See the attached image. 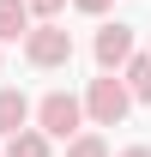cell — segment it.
Here are the masks:
<instances>
[{"label": "cell", "mask_w": 151, "mask_h": 157, "mask_svg": "<svg viewBox=\"0 0 151 157\" xmlns=\"http://www.w3.org/2000/svg\"><path fill=\"white\" fill-rule=\"evenodd\" d=\"M30 127H42V133L60 139V145H73V139L85 133V97H73V91H42Z\"/></svg>", "instance_id": "obj_1"}, {"label": "cell", "mask_w": 151, "mask_h": 157, "mask_svg": "<svg viewBox=\"0 0 151 157\" xmlns=\"http://www.w3.org/2000/svg\"><path fill=\"white\" fill-rule=\"evenodd\" d=\"M67 157H115V151H109V139L97 133V127H85V133L67 145Z\"/></svg>", "instance_id": "obj_9"}, {"label": "cell", "mask_w": 151, "mask_h": 157, "mask_svg": "<svg viewBox=\"0 0 151 157\" xmlns=\"http://www.w3.org/2000/svg\"><path fill=\"white\" fill-rule=\"evenodd\" d=\"M30 30H37L30 6H24V0H0V48H6V42H24Z\"/></svg>", "instance_id": "obj_6"}, {"label": "cell", "mask_w": 151, "mask_h": 157, "mask_svg": "<svg viewBox=\"0 0 151 157\" xmlns=\"http://www.w3.org/2000/svg\"><path fill=\"white\" fill-rule=\"evenodd\" d=\"M0 157H55V139L42 133V127H24L18 139H6V145H0Z\"/></svg>", "instance_id": "obj_7"}, {"label": "cell", "mask_w": 151, "mask_h": 157, "mask_svg": "<svg viewBox=\"0 0 151 157\" xmlns=\"http://www.w3.org/2000/svg\"><path fill=\"white\" fill-rule=\"evenodd\" d=\"M127 109H133V91L121 85V73H97L85 85V121L91 127H121Z\"/></svg>", "instance_id": "obj_2"}, {"label": "cell", "mask_w": 151, "mask_h": 157, "mask_svg": "<svg viewBox=\"0 0 151 157\" xmlns=\"http://www.w3.org/2000/svg\"><path fill=\"white\" fill-rule=\"evenodd\" d=\"M73 6H79V12H85V18H103V12H109L115 0H73Z\"/></svg>", "instance_id": "obj_11"}, {"label": "cell", "mask_w": 151, "mask_h": 157, "mask_svg": "<svg viewBox=\"0 0 151 157\" xmlns=\"http://www.w3.org/2000/svg\"><path fill=\"white\" fill-rule=\"evenodd\" d=\"M121 85L133 91V103H151V55H133L121 67Z\"/></svg>", "instance_id": "obj_8"}, {"label": "cell", "mask_w": 151, "mask_h": 157, "mask_svg": "<svg viewBox=\"0 0 151 157\" xmlns=\"http://www.w3.org/2000/svg\"><path fill=\"white\" fill-rule=\"evenodd\" d=\"M24 6H30V18H37V24H55V12H60V6H73V0H24Z\"/></svg>", "instance_id": "obj_10"}, {"label": "cell", "mask_w": 151, "mask_h": 157, "mask_svg": "<svg viewBox=\"0 0 151 157\" xmlns=\"http://www.w3.org/2000/svg\"><path fill=\"white\" fill-rule=\"evenodd\" d=\"M30 121H37V103L24 91H12V85H0V139H18Z\"/></svg>", "instance_id": "obj_5"}, {"label": "cell", "mask_w": 151, "mask_h": 157, "mask_svg": "<svg viewBox=\"0 0 151 157\" xmlns=\"http://www.w3.org/2000/svg\"><path fill=\"white\" fill-rule=\"evenodd\" d=\"M115 157H151V145H127V151H115Z\"/></svg>", "instance_id": "obj_12"}, {"label": "cell", "mask_w": 151, "mask_h": 157, "mask_svg": "<svg viewBox=\"0 0 151 157\" xmlns=\"http://www.w3.org/2000/svg\"><path fill=\"white\" fill-rule=\"evenodd\" d=\"M133 55H139V36H133V24H121V18L97 24V36H91V60H97V73H121Z\"/></svg>", "instance_id": "obj_3"}, {"label": "cell", "mask_w": 151, "mask_h": 157, "mask_svg": "<svg viewBox=\"0 0 151 157\" xmlns=\"http://www.w3.org/2000/svg\"><path fill=\"white\" fill-rule=\"evenodd\" d=\"M24 60L42 67V73L67 67V60H73V30H67V24H37V30L24 36Z\"/></svg>", "instance_id": "obj_4"}]
</instances>
